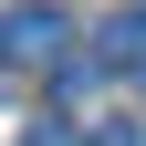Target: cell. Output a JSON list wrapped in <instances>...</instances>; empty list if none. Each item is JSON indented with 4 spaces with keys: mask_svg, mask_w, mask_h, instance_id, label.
<instances>
[{
    "mask_svg": "<svg viewBox=\"0 0 146 146\" xmlns=\"http://www.w3.org/2000/svg\"><path fill=\"white\" fill-rule=\"evenodd\" d=\"M63 42H73V21L52 11V0L0 11V63H11V73H52V63H63Z\"/></svg>",
    "mask_w": 146,
    "mask_h": 146,
    "instance_id": "6da1fadb",
    "label": "cell"
},
{
    "mask_svg": "<svg viewBox=\"0 0 146 146\" xmlns=\"http://www.w3.org/2000/svg\"><path fill=\"white\" fill-rule=\"evenodd\" d=\"M94 63L104 73H146V11H115V21L94 31Z\"/></svg>",
    "mask_w": 146,
    "mask_h": 146,
    "instance_id": "7a4b0ae2",
    "label": "cell"
},
{
    "mask_svg": "<svg viewBox=\"0 0 146 146\" xmlns=\"http://www.w3.org/2000/svg\"><path fill=\"white\" fill-rule=\"evenodd\" d=\"M31 146H84V136H73V125H31Z\"/></svg>",
    "mask_w": 146,
    "mask_h": 146,
    "instance_id": "3957f363",
    "label": "cell"
}]
</instances>
